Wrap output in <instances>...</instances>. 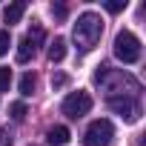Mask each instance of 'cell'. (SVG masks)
Masks as SVG:
<instances>
[{"instance_id": "1", "label": "cell", "mask_w": 146, "mask_h": 146, "mask_svg": "<svg viewBox=\"0 0 146 146\" xmlns=\"http://www.w3.org/2000/svg\"><path fill=\"white\" fill-rule=\"evenodd\" d=\"M72 35H75V46H78L80 54L92 52V49L98 46L100 35H103V20H100V15H95V12H83V15L78 17L75 32H72Z\"/></svg>"}, {"instance_id": "2", "label": "cell", "mask_w": 146, "mask_h": 146, "mask_svg": "<svg viewBox=\"0 0 146 146\" xmlns=\"http://www.w3.org/2000/svg\"><path fill=\"white\" fill-rule=\"evenodd\" d=\"M115 57L120 63H137L140 60V40H137L135 32H129V29L117 32V37H115Z\"/></svg>"}, {"instance_id": "3", "label": "cell", "mask_w": 146, "mask_h": 146, "mask_svg": "<svg viewBox=\"0 0 146 146\" xmlns=\"http://www.w3.org/2000/svg\"><path fill=\"white\" fill-rule=\"evenodd\" d=\"M112 137H115L112 120L100 117V120H92V123H89V129H86V135H83V143H86V146H109Z\"/></svg>"}, {"instance_id": "4", "label": "cell", "mask_w": 146, "mask_h": 146, "mask_svg": "<svg viewBox=\"0 0 146 146\" xmlns=\"http://www.w3.org/2000/svg\"><path fill=\"white\" fill-rule=\"evenodd\" d=\"M60 109H63L66 117L78 120V117L89 115V109H92V95H89V92H72V95H66V100H63Z\"/></svg>"}, {"instance_id": "5", "label": "cell", "mask_w": 146, "mask_h": 146, "mask_svg": "<svg viewBox=\"0 0 146 146\" xmlns=\"http://www.w3.org/2000/svg\"><path fill=\"white\" fill-rule=\"evenodd\" d=\"M106 103H109L112 112H117V115L126 117V120H137V117H140V106H137V100L129 98V95H123V98H109Z\"/></svg>"}, {"instance_id": "6", "label": "cell", "mask_w": 146, "mask_h": 146, "mask_svg": "<svg viewBox=\"0 0 146 146\" xmlns=\"http://www.w3.org/2000/svg\"><path fill=\"white\" fill-rule=\"evenodd\" d=\"M69 137H72V135H69L66 126H52L49 135H46V140H49L52 146H63V143H69Z\"/></svg>"}, {"instance_id": "7", "label": "cell", "mask_w": 146, "mask_h": 146, "mask_svg": "<svg viewBox=\"0 0 146 146\" xmlns=\"http://www.w3.org/2000/svg\"><path fill=\"white\" fill-rule=\"evenodd\" d=\"M23 12H26V3H12V6H6V12H3V17H6V23L12 26V23H20V17H23Z\"/></svg>"}, {"instance_id": "8", "label": "cell", "mask_w": 146, "mask_h": 146, "mask_svg": "<svg viewBox=\"0 0 146 146\" xmlns=\"http://www.w3.org/2000/svg\"><path fill=\"white\" fill-rule=\"evenodd\" d=\"M63 57H66V40L63 37H54V43L49 46V60L52 63H60Z\"/></svg>"}, {"instance_id": "9", "label": "cell", "mask_w": 146, "mask_h": 146, "mask_svg": "<svg viewBox=\"0 0 146 146\" xmlns=\"http://www.w3.org/2000/svg\"><path fill=\"white\" fill-rule=\"evenodd\" d=\"M35 52H37V49L23 37V40H20V46H17V63H29V60L35 57Z\"/></svg>"}, {"instance_id": "10", "label": "cell", "mask_w": 146, "mask_h": 146, "mask_svg": "<svg viewBox=\"0 0 146 146\" xmlns=\"http://www.w3.org/2000/svg\"><path fill=\"white\" fill-rule=\"evenodd\" d=\"M35 86H37V78H35V75H23V78H20V95H23V98H29V95L35 92Z\"/></svg>"}, {"instance_id": "11", "label": "cell", "mask_w": 146, "mask_h": 146, "mask_svg": "<svg viewBox=\"0 0 146 146\" xmlns=\"http://www.w3.org/2000/svg\"><path fill=\"white\" fill-rule=\"evenodd\" d=\"M9 115H12V120L23 123V120H26V103H20V100L12 103V106H9Z\"/></svg>"}, {"instance_id": "12", "label": "cell", "mask_w": 146, "mask_h": 146, "mask_svg": "<svg viewBox=\"0 0 146 146\" xmlns=\"http://www.w3.org/2000/svg\"><path fill=\"white\" fill-rule=\"evenodd\" d=\"M9 86H12V69L0 66V92H9Z\"/></svg>"}, {"instance_id": "13", "label": "cell", "mask_w": 146, "mask_h": 146, "mask_svg": "<svg viewBox=\"0 0 146 146\" xmlns=\"http://www.w3.org/2000/svg\"><path fill=\"white\" fill-rule=\"evenodd\" d=\"M26 40H29V43H32V46L37 49V46L43 43V29H40V26H35V29H29V35H26Z\"/></svg>"}, {"instance_id": "14", "label": "cell", "mask_w": 146, "mask_h": 146, "mask_svg": "<svg viewBox=\"0 0 146 146\" xmlns=\"http://www.w3.org/2000/svg\"><path fill=\"white\" fill-rule=\"evenodd\" d=\"M9 46H12V35L9 32H0V57L9 52Z\"/></svg>"}, {"instance_id": "15", "label": "cell", "mask_w": 146, "mask_h": 146, "mask_svg": "<svg viewBox=\"0 0 146 146\" xmlns=\"http://www.w3.org/2000/svg\"><path fill=\"white\" fill-rule=\"evenodd\" d=\"M106 9H109L112 15H117V12H123V9H126V0H109Z\"/></svg>"}, {"instance_id": "16", "label": "cell", "mask_w": 146, "mask_h": 146, "mask_svg": "<svg viewBox=\"0 0 146 146\" xmlns=\"http://www.w3.org/2000/svg\"><path fill=\"white\" fill-rule=\"evenodd\" d=\"M0 146H12V135H9V129H3V126H0Z\"/></svg>"}, {"instance_id": "17", "label": "cell", "mask_w": 146, "mask_h": 146, "mask_svg": "<svg viewBox=\"0 0 146 146\" xmlns=\"http://www.w3.org/2000/svg\"><path fill=\"white\" fill-rule=\"evenodd\" d=\"M52 15H54L57 20H63V17H66V6H63V3H57V6H52Z\"/></svg>"}, {"instance_id": "18", "label": "cell", "mask_w": 146, "mask_h": 146, "mask_svg": "<svg viewBox=\"0 0 146 146\" xmlns=\"http://www.w3.org/2000/svg\"><path fill=\"white\" fill-rule=\"evenodd\" d=\"M66 80H69L66 75H54V78H52V86H54V89H60V86H66Z\"/></svg>"}]
</instances>
